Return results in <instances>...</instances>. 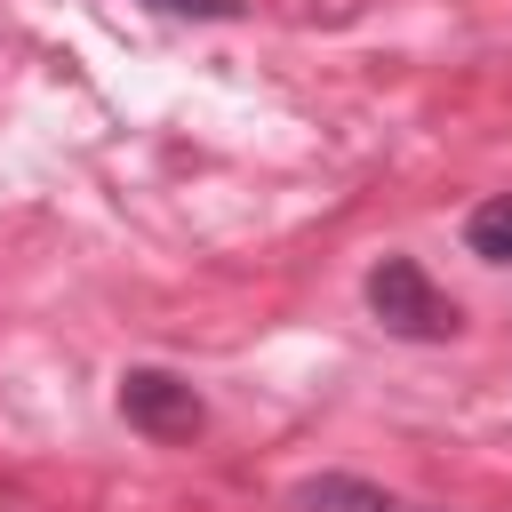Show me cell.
<instances>
[{
    "instance_id": "6da1fadb",
    "label": "cell",
    "mask_w": 512,
    "mask_h": 512,
    "mask_svg": "<svg viewBox=\"0 0 512 512\" xmlns=\"http://www.w3.org/2000/svg\"><path fill=\"white\" fill-rule=\"evenodd\" d=\"M368 312H376L392 336H408V344L456 336V296H440L416 256H384V264L368 272Z\"/></svg>"
},
{
    "instance_id": "7a4b0ae2",
    "label": "cell",
    "mask_w": 512,
    "mask_h": 512,
    "mask_svg": "<svg viewBox=\"0 0 512 512\" xmlns=\"http://www.w3.org/2000/svg\"><path fill=\"white\" fill-rule=\"evenodd\" d=\"M120 416H128L144 440H192V432L208 424L200 392H192L184 376H168V368H128V376H120Z\"/></svg>"
},
{
    "instance_id": "3957f363",
    "label": "cell",
    "mask_w": 512,
    "mask_h": 512,
    "mask_svg": "<svg viewBox=\"0 0 512 512\" xmlns=\"http://www.w3.org/2000/svg\"><path fill=\"white\" fill-rule=\"evenodd\" d=\"M296 504H304V512H408L400 496H384L376 480H352V472H320V480H304Z\"/></svg>"
},
{
    "instance_id": "277c9868",
    "label": "cell",
    "mask_w": 512,
    "mask_h": 512,
    "mask_svg": "<svg viewBox=\"0 0 512 512\" xmlns=\"http://www.w3.org/2000/svg\"><path fill=\"white\" fill-rule=\"evenodd\" d=\"M464 240H472V256H488V264H512V192L480 200V208L464 216Z\"/></svg>"
},
{
    "instance_id": "5b68a950",
    "label": "cell",
    "mask_w": 512,
    "mask_h": 512,
    "mask_svg": "<svg viewBox=\"0 0 512 512\" xmlns=\"http://www.w3.org/2000/svg\"><path fill=\"white\" fill-rule=\"evenodd\" d=\"M160 16H240V0H144Z\"/></svg>"
},
{
    "instance_id": "8992f818",
    "label": "cell",
    "mask_w": 512,
    "mask_h": 512,
    "mask_svg": "<svg viewBox=\"0 0 512 512\" xmlns=\"http://www.w3.org/2000/svg\"><path fill=\"white\" fill-rule=\"evenodd\" d=\"M408 512H424V504H408Z\"/></svg>"
}]
</instances>
